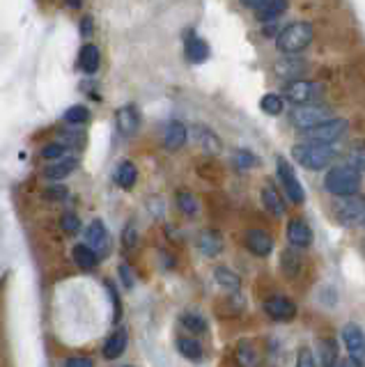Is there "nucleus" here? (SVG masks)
I'll return each mask as SVG.
<instances>
[{
  "instance_id": "nucleus-1",
  "label": "nucleus",
  "mask_w": 365,
  "mask_h": 367,
  "mask_svg": "<svg viewBox=\"0 0 365 367\" xmlns=\"http://www.w3.org/2000/svg\"><path fill=\"white\" fill-rule=\"evenodd\" d=\"M292 159L305 170L319 172L324 168H331V163L338 159V152L331 145H326V142L305 140V142H296L292 147Z\"/></svg>"
},
{
  "instance_id": "nucleus-2",
  "label": "nucleus",
  "mask_w": 365,
  "mask_h": 367,
  "mask_svg": "<svg viewBox=\"0 0 365 367\" xmlns=\"http://www.w3.org/2000/svg\"><path fill=\"white\" fill-rule=\"evenodd\" d=\"M315 40V30L305 21H296V24L282 28L278 35H275V46H278L280 53L294 56L305 51Z\"/></svg>"
},
{
  "instance_id": "nucleus-3",
  "label": "nucleus",
  "mask_w": 365,
  "mask_h": 367,
  "mask_svg": "<svg viewBox=\"0 0 365 367\" xmlns=\"http://www.w3.org/2000/svg\"><path fill=\"white\" fill-rule=\"evenodd\" d=\"M363 182V172H359L354 166H335L326 172L324 177V189L331 193V196H352V193H359Z\"/></svg>"
},
{
  "instance_id": "nucleus-4",
  "label": "nucleus",
  "mask_w": 365,
  "mask_h": 367,
  "mask_svg": "<svg viewBox=\"0 0 365 367\" xmlns=\"http://www.w3.org/2000/svg\"><path fill=\"white\" fill-rule=\"evenodd\" d=\"M282 94H285V99L292 103V106H303V103H315L317 99H322L324 85L317 83V80L294 78L285 85Z\"/></svg>"
},
{
  "instance_id": "nucleus-5",
  "label": "nucleus",
  "mask_w": 365,
  "mask_h": 367,
  "mask_svg": "<svg viewBox=\"0 0 365 367\" xmlns=\"http://www.w3.org/2000/svg\"><path fill=\"white\" fill-rule=\"evenodd\" d=\"M331 108L326 106H317V103H303V106H296L292 108V113H289V122H292L296 129H312V126L326 122V119H331Z\"/></svg>"
},
{
  "instance_id": "nucleus-6",
  "label": "nucleus",
  "mask_w": 365,
  "mask_h": 367,
  "mask_svg": "<svg viewBox=\"0 0 365 367\" xmlns=\"http://www.w3.org/2000/svg\"><path fill=\"white\" fill-rule=\"evenodd\" d=\"M349 129V122L347 119H340V117H331L326 119V122L312 126V129H305V140H315V142H326V145H331V142H338L342 136L347 133Z\"/></svg>"
},
{
  "instance_id": "nucleus-7",
  "label": "nucleus",
  "mask_w": 365,
  "mask_h": 367,
  "mask_svg": "<svg viewBox=\"0 0 365 367\" xmlns=\"http://www.w3.org/2000/svg\"><path fill=\"white\" fill-rule=\"evenodd\" d=\"M363 214H365V196H359V193L340 196V200L333 205V216L342 223V225L361 221Z\"/></svg>"
},
{
  "instance_id": "nucleus-8",
  "label": "nucleus",
  "mask_w": 365,
  "mask_h": 367,
  "mask_svg": "<svg viewBox=\"0 0 365 367\" xmlns=\"http://www.w3.org/2000/svg\"><path fill=\"white\" fill-rule=\"evenodd\" d=\"M275 166H278V177H280L282 186H285L287 198L292 200L294 205H303V202H305V191H303V186L299 182V177H296L294 168L289 166L285 156H275Z\"/></svg>"
},
{
  "instance_id": "nucleus-9",
  "label": "nucleus",
  "mask_w": 365,
  "mask_h": 367,
  "mask_svg": "<svg viewBox=\"0 0 365 367\" xmlns=\"http://www.w3.org/2000/svg\"><path fill=\"white\" fill-rule=\"evenodd\" d=\"M342 342L349 358L359 365L365 367V331L359 324H345L342 326Z\"/></svg>"
},
{
  "instance_id": "nucleus-10",
  "label": "nucleus",
  "mask_w": 365,
  "mask_h": 367,
  "mask_svg": "<svg viewBox=\"0 0 365 367\" xmlns=\"http://www.w3.org/2000/svg\"><path fill=\"white\" fill-rule=\"evenodd\" d=\"M262 308L266 312V317L273 319V321H292L296 317V303L289 301V298L282 296V294H275L271 298H266Z\"/></svg>"
},
{
  "instance_id": "nucleus-11",
  "label": "nucleus",
  "mask_w": 365,
  "mask_h": 367,
  "mask_svg": "<svg viewBox=\"0 0 365 367\" xmlns=\"http://www.w3.org/2000/svg\"><path fill=\"white\" fill-rule=\"evenodd\" d=\"M184 53L189 58L191 65H203L210 60L212 51H210V44H207L203 37L196 35L193 30L186 33V40H184Z\"/></svg>"
},
{
  "instance_id": "nucleus-12",
  "label": "nucleus",
  "mask_w": 365,
  "mask_h": 367,
  "mask_svg": "<svg viewBox=\"0 0 365 367\" xmlns=\"http://www.w3.org/2000/svg\"><path fill=\"white\" fill-rule=\"evenodd\" d=\"M115 124H117V131H120L122 138H131L133 133L138 131V126H140V113H138V108L133 106V103H126V106L117 108V113H115Z\"/></svg>"
},
{
  "instance_id": "nucleus-13",
  "label": "nucleus",
  "mask_w": 365,
  "mask_h": 367,
  "mask_svg": "<svg viewBox=\"0 0 365 367\" xmlns=\"http://www.w3.org/2000/svg\"><path fill=\"white\" fill-rule=\"evenodd\" d=\"M244 244L255 257H269L273 250V239L264 230H248L244 237Z\"/></svg>"
},
{
  "instance_id": "nucleus-14",
  "label": "nucleus",
  "mask_w": 365,
  "mask_h": 367,
  "mask_svg": "<svg viewBox=\"0 0 365 367\" xmlns=\"http://www.w3.org/2000/svg\"><path fill=\"white\" fill-rule=\"evenodd\" d=\"M287 241L292 248H308L312 244V230L303 219H292L287 223Z\"/></svg>"
},
{
  "instance_id": "nucleus-15",
  "label": "nucleus",
  "mask_w": 365,
  "mask_h": 367,
  "mask_svg": "<svg viewBox=\"0 0 365 367\" xmlns=\"http://www.w3.org/2000/svg\"><path fill=\"white\" fill-rule=\"evenodd\" d=\"M198 250L207 255V257H216V255H221L223 250V237L221 232L216 230H203L198 234Z\"/></svg>"
},
{
  "instance_id": "nucleus-16",
  "label": "nucleus",
  "mask_w": 365,
  "mask_h": 367,
  "mask_svg": "<svg viewBox=\"0 0 365 367\" xmlns=\"http://www.w3.org/2000/svg\"><path fill=\"white\" fill-rule=\"evenodd\" d=\"M108 239H110L108 230L101 221H92L90 225L85 228V244L90 246V248H94L96 253L108 248Z\"/></svg>"
},
{
  "instance_id": "nucleus-17",
  "label": "nucleus",
  "mask_w": 365,
  "mask_h": 367,
  "mask_svg": "<svg viewBox=\"0 0 365 367\" xmlns=\"http://www.w3.org/2000/svg\"><path fill=\"white\" fill-rule=\"evenodd\" d=\"M289 7V0H266L255 10L260 24H273L275 19L282 17Z\"/></svg>"
},
{
  "instance_id": "nucleus-18",
  "label": "nucleus",
  "mask_w": 365,
  "mask_h": 367,
  "mask_svg": "<svg viewBox=\"0 0 365 367\" xmlns=\"http://www.w3.org/2000/svg\"><path fill=\"white\" fill-rule=\"evenodd\" d=\"M126 344H129V333H126V328H117V331L103 342V356H106L108 361H115V358H120L124 354Z\"/></svg>"
},
{
  "instance_id": "nucleus-19",
  "label": "nucleus",
  "mask_w": 365,
  "mask_h": 367,
  "mask_svg": "<svg viewBox=\"0 0 365 367\" xmlns=\"http://www.w3.org/2000/svg\"><path fill=\"white\" fill-rule=\"evenodd\" d=\"M186 140H189V129H186L182 122H170L166 129V138H163L166 149L177 152V149H182L186 145Z\"/></svg>"
},
{
  "instance_id": "nucleus-20",
  "label": "nucleus",
  "mask_w": 365,
  "mask_h": 367,
  "mask_svg": "<svg viewBox=\"0 0 365 367\" xmlns=\"http://www.w3.org/2000/svg\"><path fill=\"white\" fill-rule=\"evenodd\" d=\"M193 133H196V142L205 149L207 154H219L221 149H223L221 138L216 136V133H214L212 129H207V126L198 124L196 129H193Z\"/></svg>"
},
{
  "instance_id": "nucleus-21",
  "label": "nucleus",
  "mask_w": 365,
  "mask_h": 367,
  "mask_svg": "<svg viewBox=\"0 0 365 367\" xmlns=\"http://www.w3.org/2000/svg\"><path fill=\"white\" fill-rule=\"evenodd\" d=\"M138 182V168L131 161H120L115 168V184L124 191H131Z\"/></svg>"
},
{
  "instance_id": "nucleus-22",
  "label": "nucleus",
  "mask_w": 365,
  "mask_h": 367,
  "mask_svg": "<svg viewBox=\"0 0 365 367\" xmlns=\"http://www.w3.org/2000/svg\"><path fill=\"white\" fill-rule=\"evenodd\" d=\"M71 257L74 262L80 266V268H85V271H92V268L99 264V255H96L94 248H90L87 244H78V246H74V250H71Z\"/></svg>"
},
{
  "instance_id": "nucleus-23",
  "label": "nucleus",
  "mask_w": 365,
  "mask_h": 367,
  "mask_svg": "<svg viewBox=\"0 0 365 367\" xmlns=\"http://www.w3.org/2000/svg\"><path fill=\"white\" fill-rule=\"evenodd\" d=\"M78 65H80V69H83V74H96V69H99V65H101L99 49H96L94 44H85V46L80 49Z\"/></svg>"
},
{
  "instance_id": "nucleus-24",
  "label": "nucleus",
  "mask_w": 365,
  "mask_h": 367,
  "mask_svg": "<svg viewBox=\"0 0 365 367\" xmlns=\"http://www.w3.org/2000/svg\"><path fill=\"white\" fill-rule=\"evenodd\" d=\"M214 280H216L219 287L228 289V291H239V287H241V278L228 266H216L214 268Z\"/></svg>"
},
{
  "instance_id": "nucleus-25",
  "label": "nucleus",
  "mask_w": 365,
  "mask_h": 367,
  "mask_svg": "<svg viewBox=\"0 0 365 367\" xmlns=\"http://www.w3.org/2000/svg\"><path fill=\"white\" fill-rule=\"evenodd\" d=\"M262 205H264L266 212L273 214V216H282V214H285V202H282L280 193L275 191L271 184H266L264 189H262Z\"/></svg>"
},
{
  "instance_id": "nucleus-26",
  "label": "nucleus",
  "mask_w": 365,
  "mask_h": 367,
  "mask_svg": "<svg viewBox=\"0 0 365 367\" xmlns=\"http://www.w3.org/2000/svg\"><path fill=\"white\" fill-rule=\"evenodd\" d=\"M76 168H78V159L69 156V159H62V161L53 163V166H49L46 170H44V177H46V179H56V182H58V179L69 177Z\"/></svg>"
},
{
  "instance_id": "nucleus-27",
  "label": "nucleus",
  "mask_w": 365,
  "mask_h": 367,
  "mask_svg": "<svg viewBox=\"0 0 365 367\" xmlns=\"http://www.w3.org/2000/svg\"><path fill=\"white\" fill-rule=\"evenodd\" d=\"M303 71H305V65L296 58H282L280 62H275V74H278L280 78L294 80V76H301Z\"/></svg>"
},
{
  "instance_id": "nucleus-28",
  "label": "nucleus",
  "mask_w": 365,
  "mask_h": 367,
  "mask_svg": "<svg viewBox=\"0 0 365 367\" xmlns=\"http://www.w3.org/2000/svg\"><path fill=\"white\" fill-rule=\"evenodd\" d=\"M260 108H262V113H266V115L278 117L282 110H285V99H282L280 94L269 92V94H264L262 99H260Z\"/></svg>"
},
{
  "instance_id": "nucleus-29",
  "label": "nucleus",
  "mask_w": 365,
  "mask_h": 367,
  "mask_svg": "<svg viewBox=\"0 0 365 367\" xmlns=\"http://www.w3.org/2000/svg\"><path fill=\"white\" fill-rule=\"evenodd\" d=\"M177 349H180V354L184 358H189V361H200V358H203V344L193 338H180L177 340Z\"/></svg>"
},
{
  "instance_id": "nucleus-30",
  "label": "nucleus",
  "mask_w": 365,
  "mask_h": 367,
  "mask_svg": "<svg viewBox=\"0 0 365 367\" xmlns=\"http://www.w3.org/2000/svg\"><path fill=\"white\" fill-rule=\"evenodd\" d=\"M180 321L186 331H191V333H205L207 331V319L198 312H184Z\"/></svg>"
},
{
  "instance_id": "nucleus-31",
  "label": "nucleus",
  "mask_w": 365,
  "mask_h": 367,
  "mask_svg": "<svg viewBox=\"0 0 365 367\" xmlns=\"http://www.w3.org/2000/svg\"><path fill=\"white\" fill-rule=\"evenodd\" d=\"M280 257H282V259H280L282 271H285L289 278H294V275L301 271V257H299V255H296L292 248H287L285 253L280 255Z\"/></svg>"
},
{
  "instance_id": "nucleus-32",
  "label": "nucleus",
  "mask_w": 365,
  "mask_h": 367,
  "mask_svg": "<svg viewBox=\"0 0 365 367\" xmlns=\"http://www.w3.org/2000/svg\"><path fill=\"white\" fill-rule=\"evenodd\" d=\"M319 356H322L324 367L335 365V361H338V347H335V342L329 338H324L322 342H319Z\"/></svg>"
},
{
  "instance_id": "nucleus-33",
  "label": "nucleus",
  "mask_w": 365,
  "mask_h": 367,
  "mask_svg": "<svg viewBox=\"0 0 365 367\" xmlns=\"http://www.w3.org/2000/svg\"><path fill=\"white\" fill-rule=\"evenodd\" d=\"M232 163L239 170H251V168H255L257 166V156L248 152V149H237V152L232 154Z\"/></svg>"
},
{
  "instance_id": "nucleus-34",
  "label": "nucleus",
  "mask_w": 365,
  "mask_h": 367,
  "mask_svg": "<svg viewBox=\"0 0 365 367\" xmlns=\"http://www.w3.org/2000/svg\"><path fill=\"white\" fill-rule=\"evenodd\" d=\"M65 119L69 124H85L87 119H90V110H87L85 106H80V103H76V106H69L65 113Z\"/></svg>"
},
{
  "instance_id": "nucleus-35",
  "label": "nucleus",
  "mask_w": 365,
  "mask_h": 367,
  "mask_svg": "<svg viewBox=\"0 0 365 367\" xmlns=\"http://www.w3.org/2000/svg\"><path fill=\"white\" fill-rule=\"evenodd\" d=\"M177 207H180L186 216H196L198 214V200H196V196H191V193H186V191L177 193Z\"/></svg>"
},
{
  "instance_id": "nucleus-36",
  "label": "nucleus",
  "mask_w": 365,
  "mask_h": 367,
  "mask_svg": "<svg viewBox=\"0 0 365 367\" xmlns=\"http://www.w3.org/2000/svg\"><path fill=\"white\" fill-rule=\"evenodd\" d=\"M349 166H354L359 172H365V140L354 145L352 154H349Z\"/></svg>"
},
{
  "instance_id": "nucleus-37",
  "label": "nucleus",
  "mask_w": 365,
  "mask_h": 367,
  "mask_svg": "<svg viewBox=\"0 0 365 367\" xmlns=\"http://www.w3.org/2000/svg\"><path fill=\"white\" fill-rule=\"evenodd\" d=\"M296 365L299 367H315L317 361H315V351L310 347H301L299 349V356H296Z\"/></svg>"
},
{
  "instance_id": "nucleus-38",
  "label": "nucleus",
  "mask_w": 365,
  "mask_h": 367,
  "mask_svg": "<svg viewBox=\"0 0 365 367\" xmlns=\"http://www.w3.org/2000/svg\"><path fill=\"white\" fill-rule=\"evenodd\" d=\"M239 358H241V363L244 365H253V363H257V356H255V351H253V347L248 342H239Z\"/></svg>"
},
{
  "instance_id": "nucleus-39",
  "label": "nucleus",
  "mask_w": 365,
  "mask_h": 367,
  "mask_svg": "<svg viewBox=\"0 0 365 367\" xmlns=\"http://www.w3.org/2000/svg\"><path fill=\"white\" fill-rule=\"evenodd\" d=\"M62 230L67 232V234H74V232H78V230H80L78 216L71 214V212H67V214L62 216Z\"/></svg>"
},
{
  "instance_id": "nucleus-40",
  "label": "nucleus",
  "mask_w": 365,
  "mask_h": 367,
  "mask_svg": "<svg viewBox=\"0 0 365 367\" xmlns=\"http://www.w3.org/2000/svg\"><path fill=\"white\" fill-rule=\"evenodd\" d=\"M62 154H65V145H60V142H51V145H46L42 149V156L44 159H49V161L60 159Z\"/></svg>"
},
{
  "instance_id": "nucleus-41",
  "label": "nucleus",
  "mask_w": 365,
  "mask_h": 367,
  "mask_svg": "<svg viewBox=\"0 0 365 367\" xmlns=\"http://www.w3.org/2000/svg\"><path fill=\"white\" fill-rule=\"evenodd\" d=\"M69 193H67L65 186H49L46 191H44V198H49V200H65Z\"/></svg>"
},
{
  "instance_id": "nucleus-42",
  "label": "nucleus",
  "mask_w": 365,
  "mask_h": 367,
  "mask_svg": "<svg viewBox=\"0 0 365 367\" xmlns=\"http://www.w3.org/2000/svg\"><path fill=\"white\" fill-rule=\"evenodd\" d=\"M122 241H124V248H133L136 246V241H138V234H136V230H133L131 225L124 230V234H122Z\"/></svg>"
},
{
  "instance_id": "nucleus-43",
  "label": "nucleus",
  "mask_w": 365,
  "mask_h": 367,
  "mask_svg": "<svg viewBox=\"0 0 365 367\" xmlns=\"http://www.w3.org/2000/svg\"><path fill=\"white\" fill-rule=\"evenodd\" d=\"M108 291H110V298H113V305H115V314H113V319H115V321H120V317H122L120 296H117V291H115V287H113V284H110V282H108Z\"/></svg>"
},
{
  "instance_id": "nucleus-44",
  "label": "nucleus",
  "mask_w": 365,
  "mask_h": 367,
  "mask_svg": "<svg viewBox=\"0 0 365 367\" xmlns=\"http://www.w3.org/2000/svg\"><path fill=\"white\" fill-rule=\"evenodd\" d=\"M120 275H122V280H124V287L131 289L133 287V271L129 268V264H120Z\"/></svg>"
},
{
  "instance_id": "nucleus-45",
  "label": "nucleus",
  "mask_w": 365,
  "mask_h": 367,
  "mask_svg": "<svg viewBox=\"0 0 365 367\" xmlns=\"http://www.w3.org/2000/svg\"><path fill=\"white\" fill-rule=\"evenodd\" d=\"M65 365L67 367H92L94 361H92V358H67Z\"/></svg>"
},
{
  "instance_id": "nucleus-46",
  "label": "nucleus",
  "mask_w": 365,
  "mask_h": 367,
  "mask_svg": "<svg viewBox=\"0 0 365 367\" xmlns=\"http://www.w3.org/2000/svg\"><path fill=\"white\" fill-rule=\"evenodd\" d=\"M80 35H83V37H90L92 35V17L80 19Z\"/></svg>"
},
{
  "instance_id": "nucleus-47",
  "label": "nucleus",
  "mask_w": 365,
  "mask_h": 367,
  "mask_svg": "<svg viewBox=\"0 0 365 367\" xmlns=\"http://www.w3.org/2000/svg\"><path fill=\"white\" fill-rule=\"evenodd\" d=\"M266 3V0H241V5L244 7H248V10H257L260 5Z\"/></svg>"
},
{
  "instance_id": "nucleus-48",
  "label": "nucleus",
  "mask_w": 365,
  "mask_h": 367,
  "mask_svg": "<svg viewBox=\"0 0 365 367\" xmlns=\"http://www.w3.org/2000/svg\"><path fill=\"white\" fill-rule=\"evenodd\" d=\"M67 3H69L71 7H80V3H83V0H67Z\"/></svg>"
},
{
  "instance_id": "nucleus-49",
  "label": "nucleus",
  "mask_w": 365,
  "mask_h": 367,
  "mask_svg": "<svg viewBox=\"0 0 365 367\" xmlns=\"http://www.w3.org/2000/svg\"><path fill=\"white\" fill-rule=\"evenodd\" d=\"M361 223H363V228H365V214H363V219H361Z\"/></svg>"
}]
</instances>
